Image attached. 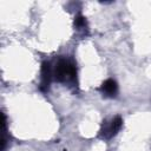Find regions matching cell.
<instances>
[{
	"mask_svg": "<svg viewBox=\"0 0 151 151\" xmlns=\"http://www.w3.org/2000/svg\"><path fill=\"white\" fill-rule=\"evenodd\" d=\"M53 76L60 83L74 81L77 78V68L73 63L66 59H60L54 67Z\"/></svg>",
	"mask_w": 151,
	"mask_h": 151,
	"instance_id": "6da1fadb",
	"label": "cell"
},
{
	"mask_svg": "<svg viewBox=\"0 0 151 151\" xmlns=\"http://www.w3.org/2000/svg\"><path fill=\"white\" fill-rule=\"evenodd\" d=\"M122 125H123L122 118H120L119 116L114 117V118L111 120V123H110L109 125H104V124H103V129L100 130L101 137H103V138H111V137L116 136V134L118 133V131L120 130Z\"/></svg>",
	"mask_w": 151,
	"mask_h": 151,
	"instance_id": "7a4b0ae2",
	"label": "cell"
},
{
	"mask_svg": "<svg viewBox=\"0 0 151 151\" xmlns=\"http://www.w3.org/2000/svg\"><path fill=\"white\" fill-rule=\"evenodd\" d=\"M52 76H53V72L51 70L50 63L44 61L42 65H41V84H40V90L42 92H46L48 90Z\"/></svg>",
	"mask_w": 151,
	"mask_h": 151,
	"instance_id": "3957f363",
	"label": "cell"
},
{
	"mask_svg": "<svg viewBox=\"0 0 151 151\" xmlns=\"http://www.w3.org/2000/svg\"><path fill=\"white\" fill-rule=\"evenodd\" d=\"M100 90H101L103 94H105L106 97H116L118 93V85H117L116 80L107 79L101 84Z\"/></svg>",
	"mask_w": 151,
	"mask_h": 151,
	"instance_id": "277c9868",
	"label": "cell"
},
{
	"mask_svg": "<svg viewBox=\"0 0 151 151\" xmlns=\"http://www.w3.org/2000/svg\"><path fill=\"white\" fill-rule=\"evenodd\" d=\"M74 26L78 28V29H86V20L83 15H77L74 18Z\"/></svg>",
	"mask_w": 151,
	"mask_h": 151,
	"instance_id": "5b68a950",
	"label": "cell"
}]
</instances>
